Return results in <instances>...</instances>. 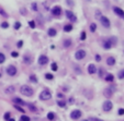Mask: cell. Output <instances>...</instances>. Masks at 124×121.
<instances>
[{
    "label": "cell",
    "instance_id": "cell-36",
    "mask_svg": "<svg viewBox=\"0 0 124 121\" xmlns=\"http://www.w3.org/2000/svg\"><path fill=\"white\" fill-rule=\"evenodd\" d=\"M29 26L31 28H35V27H36V22H35L34 20H31L29 22Z\"/></svg>",
    "mask_w": 124,
    "mask_h": 121
},
{
    "label": "cell",
    "instance_id": "cell-3",
    "mask_svg": "<svg viewBox=\"0 0 124 121\" xmlns=\"http://www.w3.org/2000/svg\"><path fill=\"white\" fill-rule=\"evenodd\" d=\"M52 98V93L48 90H44L40 93V99L41 100H49Z\"/></svg>",
    "mask_w": 124,
    "mask_h": 121
},
{
    "label": "cell",
    "instance_id": "cell-51",
    "mask_svg": "<svg viewBox=\"0 0 124 121\" xmlns=\"http://www.w3.org/2000/svg\"><path fill=\"white\" fill-rule=\"evenodd\" d=\"M57 97H58V98H61V99H64V94L58 93V94H57Z\"/></svg>",
    "mask_w": 124,
    "mask_h": 121
},
{
    "label": "cell",
    "instance_id": "cell-45",
    "mask_svg": "<svg viewBox=\"0 0 124 121\" xmlns=\"http://www.w3.org/2000/svg\"><path fill=\"white\" fill-rule=\"evenodd\" d=\"M11 57H12V58H18V57H19V52H17V51H12V52H11Z\"/></svg>",
    "mask_w": 124,
    "mask_h": 121
},
{
    "label": "cell",
    "instance_id": "cell-18",
    "mask_svg": "<svg viewBox=\"0 0 124 121\" xmlns=\"http://www.w3.org/2000/svg\"><path fill=\"white\" fill-rule=\"evenodd\" d=\"M72 23H69V24H65L64 25V27H63V30H64V32H66V33H69V32H72Z\"/></svg>",
    "mask_w": 124,
    "mask_h": 121
},
{
    "label": "cell",
    "instance_id": "cell-29",
    "mask_svg": "<svg viewBox=\"0 0 124 121\" xmlns=\"http://www.w3.org/2000/svg\"><path fill=\"white\" fill-rule=\"evenodd\" d=\"M47 119L51 120V121H53L55 119V113L53 112V111H49V112L47 113Z\"/></svg>",
    "mask_w": 124,
    "mask_h": 121
},
{
    "label": "cell",
    "instance_id": "cell-42",
    "mask_svg": "<svg viewBox=\"0 0 124 121\" xmlns=\"http://www.w3.org/2000/svg\"><path fill=\"white\" fill-rule=\"evenodd\" d=\"M95 17H97V19H100V17H102V15H101V11H100V10H97V11H95Z\"/></svg>",
    "mask_w": 124,
    "mask_h": 121
},
{
    "label": "cell",
    "instance_id": "cell-14",
    "mask_svg": "<svg viewBox=\"0 0 124 121\" xmlns=\"http://www.w3.org/2000/svg\"><path fill=\"white\" fill-rule=\"evenodd\" d=\"M87 70H88V73L89 74H95V72H97V67H95L93 63H90L89 65H88V68H87Z\"/></svg>",
    "mask_w": 124,
    "mask_h": 121
},
{
    "label": "cell",
    "instance_id": "cell-11",
    "mask_svg": "<svg viewBox=\"0 0 124 121\" xmlns=\"http://www.w3.org/2000/svg\"><path fill=\"white\" fill-rule=\"evenodd\" d=\"M38 63L40 65H46L48 63V57L45 55H41L38 59Z\"/></svg>",
    "mask_w": 124,
    "mask_h": 121
},
{
    "label": "cell",
    "instance_id": "cell-32",
    "mask_svg": "<svg viewBox=\"0 0 124 121\" xmlns=\"http://www.w3.org/2000/svg\"><path fill=\"white\" fill-rule=\"evenodd\" d=\"M0 27L3 28V30H6V28L9 27V23L7 22V21H5V22H1V24H0Z\"/></svg>",
    "mask_w": 124,
    "mask_h": 121
},
{
    "label": "cell",
    "instance_id": "cell-9",
    "mask_svg": "<svg viewBox=\"0 0 124 121\" xmlns=\"http://www.w3.org/2000/svg\"><path fill=\"white\" fill-rule=\"evenodd\" d=\"M81 116H82V112H81L79 109H75L70 112V118H72V120H78V119H80Z\"/></svg>",
    "mask_w": 124,
    "mask_h": 121
},
{
    "label": "cell",
    "instance_id": "cell-33",
    "mask_svg": "<svg viewBox=\"0 0 124 121\" xmlns=\"http://www.w3.org/2000/svg\"><path fill=\"white\" fill-rule=\"evenodd\" d=\"M45 79L48 80V81H52V80H54V75L52 73H45Z\"/></svg>",
    "mask_w": 124,
    "mask_h": 121
},
{
    "label": "cell",
    "instance_id": "cell-37",
    "mask_svg": "<svg viewBox=\"0 0 124 121\" xmlns=\"http://www.w3.org/2000/svg\"><path fill=\"white\" fill-rule=\"evenodd\" d=\"M20 12H21V14H22V15H24V17H25L26 14H28V10H26V9L24 8V7L20 8Z\"/></svg>",
    "mask_w": 124,
    "mask_h": 121
},
{
    "label": "cell",
    "instance_id": "cell-52",
    "mask_svg": "<svg viewBox=\"0 0 124 121\" xmlns=\"http://www.w3.org/2000/svg\"><path fill=\"white\" fill-rule=\"evenodd\" d=\"M75 70L77 71V73H81V69H79L77 65H75Z\"/></svg>",
    "mask_w": 124,
    "mask_h": 121
},
{
    "label": "cell",
    "instance_id": "cell-1",
    "mask_svg": "<svg viewBox=\"0 0 124 121\" xmlns=\"http://www.w3.org/2000/svg\"><path fill=\"white\" fill-rule=\"evenodd\" d=\"M20 93L23 96H26V97H31L34 94V90L30 86V85H22L20 87Z\"/></svg>",
    "mask_w": 124,
    "mask_h": 121
},
{
    "label": "cell",
    "instance_id": "cell-40",
    "mask_svg": "<svg viewBox=\"0 0 124 121\" xmlns=\"http://www.w3.org/2000/svg\"><path fill=\"white\" fill-rule=\"evenodd\" d=\"M3 118H5V120L8 121L9 119L11 118V113L9 112V111H8V112H6V113H5V116H3Z\"/></svg>",
    "mask_w": 124,
    "mask_h": 121
},
{
    "label": "cell",
    "instance_id": "cell-46",
    "mask_svg": "<svg viewBox=\"0 0 124 121\" xmlns=\"http://www.w3.org/2000/svg\"><path fill=\"white\" fill-rule=\"evenodd\" d=\"M22 46H23V40H19V42L17 43V47L18 48H21Z\"/></svg>",
    "mask_w": 124,
    "mask_h": 121
},
{
    "label": "cell",
    "instance_id": "cell-21",
    "mask_svg": "<svg viewBox=\"0 0 124 121\" xmlns=\"http://www.w3.org/2000/svg\"><path fill=\"white\" fill-rule=\"evenodd\" d=\"M104 80H105L107 82H110V83H111V82L114 81V75H113V74H111V73H108L107 75L104 76Z\"/></svg>",
    "mask_w": 124,
    "mask_h": 121
},
{
    "label": "cell",
    "instance_id": "cell-5",
    "mask_svg": "<svg viewBox=\"0 0 124 121\" xmlns=\"http://www.w3.org/2000/svg\"><path fill=\"white\" fill-rule=\"evenodd\" d=\"M86 56H87V52H86V50H84V49H78V50L75 52V58H76V60H78V61L85 59Z\"/></svg>",
    "mask_w": 124,
    "mask_h": 121
},
{
    "label": "cell",
    "instance_id": "cell-19",
    "mask_svg": "<svg viewBox=\"0 0 124 121\" xmlns=\"http://www.w3.org/2000/svg\"><path fill=\"white\" fill-rule=\"evenodd\" d=\"M23 62L25 63V65H31V63H32V58H31V56H29V55H24V57H23Z\"/></svg>",
    "mask_w": 124,
    "mask_h": 121
},
{
    "label": "cell",
    "instance_id": "cell-56",
    "mask_svg": "<svg viewBox=\"0 0 124 121\" xmlns=\"http://www.w3.org/2000/svg\"><path fill=\"white\" fill-rule=\"evenodd\" d=\"M0 78H1V73H0Z\"/></svg>",
    "mask_w": 124,
    "mask_h": 121
},
{
    "label": "cell",
    "instance_id": "cell-39",
    "mask_svg": "<svg viewBox=\"0 0 124 121\" xmlns=\"http://www.w3.org/2000/svg\"><path fill=\"white\" fill-rule=\"evenodd\" d=\"M118 78H119L120 80H123V79H124V70H121L120 72H119Z\"/></svg>",
    "mask_w": 124,
    "mask_h": 121
},
{
    "label": "cell",
    "instance_id": "cell-20",
    "mask_svg": "<svg viewBox=\"0 0 124 121\" xmlns=\"http://www.w3.org/2000/svg\"><path fill=\"white\" fill-rule=\"evenodd\" d=\"M72 39H70V38H67V39H65L63 42L64 48H69L70 46H72Z\"/></svg>",
    "mask_w": 124,
    "mask_h": 121
},
{
    "label": "cell",
    "instance_id": "cell-27",
    "mask_svg": "<svg viewBox=\"0 0 124 121\" xmlns=\"http://www.w3.org/2000/svg\"><path fill=\"white\" fill-rule=\"evenodd\" d=\"M89 30H90L91 33H95V30H97V24H95V23H91L90 26H89Z\"/></svg>",
    "mask_w": 124,
    "mask_h": 121
},
{
    "label": "cell",
    "instance_id": "cell-34",
    "mask_svg": "<svg viewBox=\"0 0 124 121\" xmlns=\"http://www.w3.org/2000/svg\"><path fill=\"white\" fill-rule=\"evenodd\" d=\"M13 107H14L15 109L18 110V111H20V112H22V113H24V112H25V110H24L23 108L21 107V106H19V105H14V106H13Z\"/></svg>",
    "mask_w": 124,
    "mask_h": 121
},
{
    "label": "cell",
    "instance_id": "cell-28",
    "mask_svg": "<svg viewBox=\"0 0 124 121\" xmlns=\"http://www.w3.org/2000/svg\"><path fill=\"white\" fill-rule=\"evenodd\" d=\"M19 121H31V119H30L29 116L26 115H22L20 117V119H19Z\"/></svg>",
    "mask_w": 124,
    "mask_h": 121
},
{
    "label": "cell",
    "instance_id": "cell-35",
    "mask_svg": "<svg viewBox=\"0 0 124 121\" xmlns=\"http://www.w3.org/2000/svg\"><path fill=\"white\" fill-rule=\"evenodd\" d=\"M5 61H6V56H5V54L0 52V65H2Z\"/></svg>",
    "mask_w": 124,
    "mask_h": 121
},
{
    "label": "cell",
    "instance_id": "cell-6",
    "mask_svg": "<svg viewBox=\"0 0 124 121\" xmlns=\"http://www.w3.org/2000/svg\"><path fill=\"white\" fill-rule=\"evenodd\" d=\"M112 108H113V103L111 100H109V99H107V100L103 103V105H102V109H103V111H105V112L111 111Z\"/></svg>",
    "mask_w": 124,
    "mask_h": 121
},
{
    "label": "cell",
    "instance_id": "cell-55",
    "mask_svg": "<svg viewBox=\"0 0 124 121\" xmlns=\"http://www.w3.org/2000/svg\"><path fill=\"white\" fill-rule=\"evenodd\" d=\"M87 1H91V0H87Z\"/></svg>",
    "mask_w": 124,
    "mask_h": 121
},
{
    "label": "cell",
    "instance_id": "cell-26",
    "mask_svg": "<svg viewBox=\"0 0 124 121\" xmlns=\"http://www.w3.org/2000/svg\"><path fill=\"white\" fill-rule=\"evenodd\" d=\"M0 15L3 17H9V14L7 13V12L5 11V9L1 8V7H0Z\"/></svg>",
    "mask_w": 124,
    "mask_h": 121
},
{
    "label": "cell",
    "instance_id": "cell-23",
    "mask_svg": "<svg viewBox=\"0 0 124 121\" xmlns=\"http://www.w3.org/2000/svg\"><path fill=\"white\" fill-rule=\"evenodd\" d=\"M30 81L32 82V83H38V76L35 75V74H31V75H30Z\"/></svg>",
    "mask_w": 124,
    "mask_h": 121
},
{
    "label": "cell",
    "instance_id": "cell-43",
    "mask_svg": "<svg viewBox=\"0 0 124 121\" xmlns=\"http://www.w3.org/2000/svg\"><path fill=\"white\" fill-rule=\"evenodd\" d=\"M66 3L68 4L69 7H74V4H75V2L72 1V0H66Z\"/></svg>",
    "mask_w": 124,
    "mask_h": 121
},
{
    "label": "cell",
    "instance_id": "cell-22",
    "mask_svg": "<svg viewBox=\"0 0 124 121\" xmlns=\"http://www.w3.org/2000/svg\"><path fill=\"white\" fill-rule=\"evenodd\" d=\"M14 92H15V88H14V86H12V85H10V86H8V87L6 88L7 94H13Z\"/></svg>",
    "mask_w": 124,
    "mask_h": 121
},
{
    "label": "cell",
    "instance_id": "cell-50",
    "mask_svg": "<svg viewBox=\"0 0 124 121\" xmlns=\"http://www.w3.org/2000/svg\"><path fill=\"white\" fill-rule=\"evenodd\" d=\"M102 75H103V69H99V76L102 78Z\"/></svg>",
    "mask_w": 124,
    "mask_h": 121
},
{
    "label": "cell",
    "instance_id": "cell-38",
    "mask_svg": "<svg viewBox=\"0 0 124 121\" xmlns=\"http://www.w3.org/2000/svg\"><path fill=\"white\" fill-rule=\"evenodd\" d=\"M86 38H87V34L85 31H82L80 34V40H86Z\"/></svg>",
    "mask_w": 124,
    "mask_h": 121
},
{
    "label": "cell",
    "instance_id": "cell-16",
    "mask_svg": "<svg viewBox=\"0 0 124 121\" xmlns=\"http://www.w3.org/2000/svg\"><path fill=\"white\" fill-rule=\"evenodd\" d=\"M115 62H116V60H115L114 57L111 56V57H108V58H107V65H110V67L114 65H115Z\"/></svg>",
    "mask_w": 124,
    "mask_h": 121
},
{
    "label": "cell",
    "instance_id": "cell-8",
    "mask_svg": "<svg viewBox=\"0 0 124 121\" xmlns=\"http://www.w3.org/2000/svg\"><path fill=\"white\" fill-rule=\"evenodd\" d=\"M51 12L54 17H61L62 13H63V10L59 6H54L52 9H51Z\"/></svg>",
    "mask_w": 124,
    "mask_h": 121
},
{
    "label": "cell",
    "instance_id": "cell-41",
    "mask_svg": "<svg viewBox=\"0 0 124 121\" xmlns=\"http://www.w3.org/2000/svg\"><path fill=\"white\" fill-rule=\"evenodd\" d=\"M13 27H14V30H19V28L21 27V23L17 21V22L14 23V25H13Z\"/></svg>",
    "mask_w": 124,
    "mask_h": 121
},
{
    "label": "cell",
    "instance_id": "cell-2",
    "mask_svg": "<svg viewBox=\"0 0 124 121\" xmlns=\"http://www.w3.org/2000/svg\"><path fill=\"white\" fill-rule=\"evenodd\" d=\"M115 44H116V38H114V37H111V38H109V39L103 40V43H102V46H103V48L105 49V50H109V49H111V48L115 45Z\"/></svg>",
    "mask_w": 124,
    "mask_h": 121
},
{
    "label": "cell",
    "instance_id": "cell-54",
    "mask_svg": "<svg viewBox=\"0 0 124 121\" xmlns=\"http://www.w3.org/2000/svg\"><path fill=\"white\" fill-rule=\"evenodd\" d=\"M82 121H89V120H88V119H85V120H82Z\"/></svg>",
    "mask_w": 124,
    "mask_h": 121
},
{
    "label": "cell",
    "instance_id": "cell-44",
    "mask_svg": "<svg viewBox=\"0 0 124 121\" xmlns=\"http://www.w3.org/2000/svg\"><path fill=\"white\" fill-rule=\"evenodd\" d=\"M89 121H104V120H102V119H99V118H95V117H91V118H89L88 119Z\"/></svg>",
    "mask_w": 124,
    "mask_h": 121
},
{
    "label": "cell",
    "instance_id": "cell-10",
    "mask_svg": "<svg viewBox=\"0 0 124 121\" xmlns=\"http://www.w3.org/2000/svg\"><path fill=\"white\" fill-rule=\"evenodd\" d=\"M100 23H101V25L105 28H109L110 26H111V22H110L109 17H104V15H102V17H100Z\"/></svg>",
    "mask_w": 124,
    "mask_h": 121
},
{
    "label": "cell",
    "instance_id": "cell-30",
    "mask_svg": "<svg viewBox=\"0 0 124 121\" xmlns=\"http://www.w3.org/2000/svg\"><path fill=\"white\" fill-rule=\"evenodd\" d=\"M31 9H32V11H34V12H38V3L36 2H33L31 4Z\"/></svg>",
    "mask_w": 124,
    "mask_h": 121
},
{
    "label": "cell",
    "instance_id": "cell-31",
    "mask_svg": "<svg viewBox=\"0 0 124 121\" xmlns=\"http://www.w3.org/2000/svg\"><path fill=\"white\" fill-rule=\"evenodd\" d=\"M51 69H52V71H54V72H56V71L58 70V65L56 62H53L52 65H51Z\"/></svg>",
    "mask_w": 124,
    "mask_h": 121
},
{
    "label": "cell",
    "instance_id": "cell-25",
    "mask_svg": "<svg viewBox=\"0 0 124 121\" xmlns=\"http://www.w3.org/2000/svg\"><path fill=\"white\" fill-rule=\"evenodd\" d=\"M26 106H28V108H29V109L31 110L32 112H35V111H38V108L35 107L34 105H32V104H26Z\"/></svg>",
    "mask_w": 124,
    "mask_h": 121
},
{
    "label": "cell",
    "instance_id": "cell-53",
    "mask_svg": "<svg viewBox=\"0 0 124 121\" xmlns=\"http://www.w3.org/2000/svg\"><path fill=\"white\" fill-rule=\"evenodd\" d=\"M8 121H15V120H14V119H13V118H10Z\"/></svg>",
    "mask_w": 124,
    "mask_h": 121
},
{
    "label": "cell",
    "instance_id": "cell-48",
    "mask_svg": "<svg viewBox=\"0 0 124 121\" xmlns=\"http://www.w3.org/2000/svg\"><path fill=\"white\" fill-rule=\"evenodd\" d=\"M118 113H119L120 116L124 115V109H123V108H120V109H119V111H118Z\"/></svg>",
    "mask_w": 124,
    "mask_h": 121
},
{
    "label": "cell",
    "instance_id": "cell-7",
    "mask_svg": "<svg viewBox=\"0 0 124 121\" xmlns=\"http://www.w3.org/2000/svg\"><path fill=\"white\" fill-rule=\"evenodd\" d=\"M65 14H66V17L72 23H75L76 21H77V17H76L75 13L72 11H70V10H66V11H65Z\"/></svg>",
    "mask_w": 124,
    "mask_h": 121
},
{
    "label": "cell",
    "instance_id": "cell-24",
    "mask_svg": "<svg viewBox=\"0 0 124 121\" xmlns=\"http://www.w3.org/2000/svg\"><path fill=\"white\" fill-rule=\"evenodd\" d=\"M57 105L61 108H65L66 107V101L64 100V99H59V100H57Z\"/></svg>",
    "mask_w": 124,
    "mask_h": 121
},
{
    "label": "cell",
    "instance_id": "cell-17",
    "mask_svg": "<svg viewBox=\"0 0 124 121\" xmlns=\"http://www.w3.org/2000/svg\"><path fill=\"white\" fill-rule=\"evenodd\" d=\"M56 34H57V31H56V28H54V27L48 28V31H47V35H48L49 37H54V36H56Z\"/></svg>",
    "mask_w": 124,
    "mask_h": 121
},
{
    "label": "cell",
    "instance_id": "cell-47",
    "mask_svg": "<svg viewBox=\"0 0 124 121\" xmlns=\"http://www.w3.org/2000/svg\"><path fill=\"white\" fill-rule=\"evenodd\" d=\"M95 61H97V62H100L101 61V56H100V55H95Z\"/></svg>",
    "mask_w": 124,
    "mask_h": 121
},
{
    "label": "cell",
    "instance_id": "cell-49",
    "mask_svg": "<svg viewBox=\"0 0 124 121\" xmlns=\"http://www.w3.org/2000/svg\"><path fill=\"white\" fill-rule=\"evenodd\" d=\"M68 103H69V104H74V103H75V98H74V97H69Z\"/></svg>",
    "mask_w": 124,
    "mask_h": 121
},
{
    "label": "cell",
    "instance_id": "cell-15",
    "mask_svg": "<svg viewBox=\"0 0 124 121\" xmlns=\"http://www.w3.org/2000/svg\"><path fill=\"white\" fill-rule=\"evenodd\" d=\"M12 101L14 103V105H19V106H23V105H26V103H24L20 97H13L12 98Z\"/></svg>",
    "mask_w": 124,
    "mask_h": 121
},
{
    "label": "cell",
    "instance_id": "cell-12",
    "mask_svg": "<svg viewBox=\"0 0 124 121\" xmlns=\"http://www.w3.org/2000/svg\"><path fill=\"white\" fill-rule=\"evenodd\" d=\"M114 91H115V86H110V87H107L105 90H104L103 94H104V96H105L107 98H110V97L113 95Z\"/></svg>",
    "mask_w": 124,
    "mask_h": 121
},
{
    "label": "cell",
    "instance_id": "cell-13",
    "mask_svg": "<svg viewBox=\"0 0 124 121\" xmlns=\"http://www.w3.org/2000/svg\"><path fill=\"white\" fill-rule=\"evenodd\" d=\"M113 11H114V13H115L118 17H120L121 19H124V11L121 8H119V7H113Z\"/></svg>",
    "mask_w": 124,
    "mask_h": 121
},
{
    "label": "cell",
    "instance_id": "cell-4",
    "mask_svg": "<svg viewBox=\"0 0 124 121\" xmlns=\"http://www.w3.org/2000/svg\"><path fill=\"white\" fill-rule=\"evenodd\" d=\"M6 72H7V74H8V75H10V76H15V75H17V73H18V69H17V67H15V65H8V67H7Z\"/></svg>",
    "mask_w": 124,
    "mask_h": 121
}]
</instances>
